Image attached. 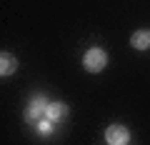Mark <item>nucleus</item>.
Segmentation results:
<instances>
[{
	"label": "nucleus",
	"instance_id": "0eeeda50",
	"mask_svg": "<svg viewBox=\"0 0 150 145\" xmlns=\"http://www.w3.org/2000/svg\"><path fill=\"white\" fill-rule=\"evenodd\" d=\"M50 123H53V120H50V118H43V120H40V123H38V130H40V133H43V135H48V133H50V128H53V125H50Z\"/></svg>",
	"mask_w": 150,
	"mask_h": 145
},
{
	"label": "nucleus",
	"instance_id": "f03ea898",
	"mask_svg": "<svg viewBox=\"0 0 150 145\" xmlns=\"http://www.w3.org/2000/svg\"><path fill=\"white\" fill-rule=\"evenodd\" d=\"M105 140H108V145H128L130 133L125 125H110L105 130Z\"/></svg>",
	"mask_w": 150,
	"mask_h": 145
},
{
	"label": "nucleus",
	"instance_id": "7ed1b4c3",
	"mask_svg": "<svg viewBox=\"0 0 150 145\" xmlns=\"http://www.w3.org/2000/svg\"><path fill=\"white\" fill-rule=\"evenodd\" d=\"M130 45H133L135 50H148L150 48V30L145 28V30H135L133 38H130Z\"/></svg>",
	"mask_w": 150,
	"mask_h": 145
},
{
	"label": "nucleus",
	"instance_id": "f257e3e1",
	"mask_svg": "<svg viewBox=\"0 0 150 145\" xmlns=\"http://www.w3.org/2000/svg\"><path fill=\"white\" fill-rule=\"evenodd\" d=\"M83 65H85L88 73H100L108 65V53L103 48H90L85 53V58H83Z\"/></svg>",
	"mask_w": 150,
	"mask_h": 145
},
{
	"label": "nucleus",
	"instance_id": "423d86ee",
	"mask_svg": "<svg viewBox=\"0 0 150 145\" xmlns=\"http://www.w3.org/2000/svg\"><path fill=\"white\" fill-rule=\"evenodd\" d=\"M45 110H48V105H45V100H43V98L38 95V98H33V103H30L28 118H30V120H38L40 115H45Z\"/></svg>",
	"mask_w": 150,
	"mask_h": 145
},
{
	"label": "nucleus",
	"instance_id": "39448f33",
	"mask_svg": "<svg viewBox=\"0 0 150 145\" xmlns=\"http://www.w3.org/2000/svg\"><path fill=\"white\" fill-rule=\"evenodd\" d=\"M15 68H18V63H15V58H13L10 53H3V55H0V75H3V78L13 75Z\"/></svg>",
	"mask_w": 150,
	"mask_h": 145
},
{
	"label": "nucleus",
	"instance_id": "20e7f679",
	"mask_svg": "<svg viewBox=\"0 0 150 145\" xmlns=\"http://www.w3.org/2000/svg\"><path fill=\"white\" fill-rule=\"evenodd\" d=\"M65 113H68V105L65 103H48V110H45V118H50L55 123V120L65 118Z\"/></svg>",
	"mask_w": 150,
	"mask_h": 145
}]
</instances>
